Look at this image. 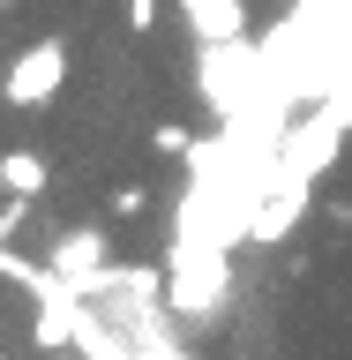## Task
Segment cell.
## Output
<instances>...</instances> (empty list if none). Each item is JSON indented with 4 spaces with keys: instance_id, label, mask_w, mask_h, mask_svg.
Here are the masks:
<instances>
[{
    "instance_id": "1",
    "label": "cell",
    "mask_w": 352,
    "mask_h": 360,
    "mask_svg": "<svg viewBox=\"0 0 352 360\" xmlns=\"http://www.w3.org/2000/svg\"><path fill=\"white\" fill-rule=\"evenodd\" d=\"M263 53L247 38H218V45H202V60H195V83H202V105L218 112V120H240L255 98H263Z\"/></svg>"
},
{
    "instance_id": "2",
    "label": "cell",
    "mask_w": 352,
    "mask_h": 360,
    "mask_svg": "<svg viewBox=\"0 0 352 360\" xmlns=\"http://www.w3.org/2000/svg\"><path fill=\"white\" fill-rule=\"evenodd\" d=\"M60 90H67V38H38L15 68H8V105H22V112L30 105L45 112Z\"/></svg>"
},
{
    "instance_id": "3",
    "label": "cell",
    "mask_w": 352,
    "mask_h": 360,
    "mask_svg": "<svg viewBox=\"0 0 352 360\" xmlns=\"http://www.w3.org/2000/svg\"><path fill=\"white\" fill-rule=\"evenodd\" d=\"M45 270L67 278L75 292H105V285H112V270H105V233H98V225H67L60 240L45 248Z\"/></svg>"
},
{
    "instance_id": "4",
    "label": "cell",
    "mask_w": 352,
    "mask_h": 360,
    "mask_svg": "<svg viewBox=\"0 0 352 360\" xmlns=\"http://www.w3.org/2000/svg\"><path fill=\"white\" fill-rule=\"evenodd\" d=\"M180 22L195 30V45L247 38V0H180Z\"/></svg>"
},
{
    "instance_id": "5",
    "label": "cell",
    "mask_w": 352,
    "mask_h": 360,
    "mask_svg": "<svg viewBox=\"0 0 352 360\" xmlns=\"http://www.w3.org/2000/svg\"><path fill=\"white\" fill-rule=\"evenodd\" d=\"M45 180H53V173H45V158H30V150H0V188H8V195H30V202H38Z\"/></svg>"
},
{
    "instance_id": "6",
    "label": "cell",
    "mask_w": 352,
    "mask_h": 360,
    "mask_svg": "<svg viewBox=\"0 0 352 360\" xmlns=\"http://www.w3.org/2000/svg\"><path fill=\"white\" fill-rule=\"evenodd\" d=\"M150 150L157 158H195V135L180 128V120H157V128H150Z\"/></svg>"
},
{
    "instance_id": "7",
    "label": "cell",
    "mask_w": 352,
    "mask_h": 360,
    "mask_svg": "<svg viewBox=\"0 0 352 360\" xmlns=\"http://www.w3.org/2000/svg\"><path fill=\"white\" fill-rule=\"evenodd\" d=\"M128 30L150 38V30H157V0H128Z\"/></svg>"
}]
</instances>
